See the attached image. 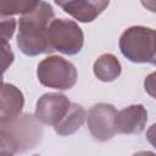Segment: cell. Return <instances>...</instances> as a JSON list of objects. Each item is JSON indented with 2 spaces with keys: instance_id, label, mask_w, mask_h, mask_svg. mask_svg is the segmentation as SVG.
I'll list each match as a JSON object with an SVG mask.
<instances>
[{
  "instance_id": "obj_9",
  "label": "cell",
  "mask_w": 156,
  "mask_h": 156,
  "mask_svg": "<svg viewBox=\"0 0 156 156\" xmlns=\"http://www.w3.org/2000/svg\"><path fill=\"white\" fill-rule=\"evenodd\" d=\"M147 122V111L143 105H130L118 111L116 118L117 134H140Z\"/></svg>"
},
{
  "instance_id": "obj_17",
  "label": "cell",
  "mask_w": 156,
  "mask_h": 156,
  "mask_svg": "<svg viewBox=\"0 0 156 156\" xmlns=\"http://www.w3.org/2000/svg\"><path fill=\"white\" fill-rule=\"evenodd\" d=\"M146 139L147 141L156 149V123H154L146 132Z\"/></svg>"
},
{
  "instance_id": "obj_7",
  "label": "cell",
  "mask_w": 156,
  "mask_h": 156,
  "mask_svg": "<svg viewBox=\"0 0 156 156\" xmlns=\"http://www.w3.org/2000/svg\"><path fill=\"white\" fill-rule=\"evenodd\" d=\"M71 106L68 98L60 93H46L39 98L35 106V117L44 124L55 126L67 113Z\"/></svg>"
},
{
  "instance_id": "obj_11",
  "label": "cell",
  "mask_w": 156,
  "mask_h": 156,
  "mask_svg": "<svg viewBox=\"0 0 156 156\" xmlns=\"http://www.w3.org/2000/svg\"><path fill=\"white\" fill-rule=\"evenodd\" d=\"M85 117H87L85 110L80 105L71 102V106L67 113L57 124L54 126V129L58 135H62V136L71 135L83 126Z\"/></svg>"
},
{
  "instance_id": "obj_4",
  "label": "cell",
  "mask_w": 156,
  "mask_h": 156,
  "mask_svg": "<svg viewBox=\"0 0 156 156\" xmlns=\"http://www.w3.org/2000/svg\"><path fill=\"white\" fill-rule=\"evenodd\" d=\"M38 80L49 88L67 90L76 85L78 73L72 62L61 56H48L37 68Z\"/></svg>"
},
{
  "instance_id": "obj_2",
  "label": "cell",
  "mask_w": 156,
  "mask_h": 156,
  "mask_svg": "<svg viewBox=\"0 0 156 156\" xmlns=\"http://www.w3.org/2000/svg\"><path fill=\"white\" fill-rule=\"evenodd\" d=\"M41 122L34 116L24 113L0 123V154L10 156L35 147L43 136Z\"/></svg>"
},
{
  "instance_id": "obj_3",
  "label": "cell",
  "mask_w": 156,
  "mask_h": 156,
  "mask_svg": "<svg viewBox=\"0 0 156 156\" xmlns=\"http://www.w3.org/2000/svg\"><path fill=\"white\" fill-rule=\"evenodd\" d=\"M119 49L132 62L156 66V30L144 26L129 27L119 38Z\"/></svg>"
},
{
  "instance_id": "obj_12",
  "label": "cell",
  "mask_w": 156,
  "mask_h": 156,
  "mask_svg": "<svg viewBox=\"0 0 156 156\" xmlns=\"http://www.w3.org/2000/svg\"><path fill=\"white\" fill-rule=\"evenodd\" d=\"M95 77L101 82H112L119 77L122 67L117 57L112 54H102L96 58L93 66Z\"/></svg>"
},
{
  "instance_id": "obj_14",
  "label": "cell",
  "mask_w": 156,
  "mask_h": 156,
  "mask_svg": "<svg viewBox=\"0 0 156 156\" xmlns=\"http://www.w3.org/2000/svg\"><path fill=\"white\" fill-rule=\"evenodd\" d=\"M16 28V21L12 16H1V39L2 41H9L13 35Z\"/></svg>"
},
{
  "instance_id": "obj_1",
  "label": "cell",
  "mask_w": 156,
  "mask_h": 156,
  "mask_svg": "<svg viewBox=\"0 0 156 156\" xmlns=\"http://www.w3.org/2000/svg\"><path fill=\"white\" fill-rule=\"evenodd\" d=\"M52 20V7L45 1H40L32 12L21 16L18 22L17 45L24 55L37 56L54 51L48 34Z\"/></svg>"
},
{
  "instance_id": "obj_10",
  "label": "cell",
  "mask_w": 156,
  "mask_h": 156,
  "mask_svg": "<svg viewBox=\"0 0 156 156\" xmlns=\"http://www.w3.org/2000/svg\"><path fill=\"white\" fill-rule=\"evenodd\" d=\"M24 105L22 91L12 84L2 83L1 88V105H0V123L9 122L21 115Z\"/></svg>"
},
{
  "instance_id": "obj_8",
  "label": "cell",
  "mask_w": 156,
  "mask_h": 156,
  "mask_svg": "<svg viewBox=\"0 0 156 156\" xmlns=\"http://www.w3.org/2000/svg\"><path fill=\"white\" fill-rule=\"evenodd\" d=\"M55 4L79 22H93L110 4V0H55Z\"/></svg>"
},
{
  "instance_id": "obj_13",
  "label": "cell",
  "mask_w": 156,
  "mask_h": 156,
  "mask_svg": "<svg viewBox=\"0 0 156 156\" xmlns=\"http://www.w3.org/2000/svg\"><path fill=\"white\" fill-rule=\"evenodd\" d=\"M41 0H0L1 16L26 15L32 12Z\"/></svg>"
},
{
  "instance_id": "obj_6",
  "label": "cell",
  "mask_w": 156,
  "mask_h": 156,
  "mask_svg": "<svg viewBox=\"0 0 156 156\" xmlns=\"http://www.w3.org/2000/svg\"><path fill=\"white\" fill-rule=\"evenodd\" d=\"M118 111L111 104L100 102L90 107L87 116L88 129L98 141H107L117 134L116 118Z\"/></svg>"
},
{
  "instance_id": "obj_15",
  "label": "cell",
  "mask_w": 156,
  "mask_h": 156,
  "mask_svg": "<svg viewBox=\"0 0 156 156\" xmlns=\"http://www.w3.org/2000/svg\"><path fill=\"white\" fill-rule=\"evenodd\" d=\"M144 89L151 98L156 99V71L146 76L144 80Z\"/></svg>"
},
{
  "instance_id": "obj_16",
  "label": "cell",
  "mask_w": 156,
  "mask_h": 156,
  "mask_svg": "<svg viewBox=\"0 0 156 156\" xmlns=\"http://www.w3.org/2000/svg\"><path fill=\"white\" fill-rule=\"evenodd\" d=\"M13 62V52L7 41H2V72Z\"/></svg>"
},
{
  "instance_id": "obj_5",
  "label": "cell",
  "mask_w": 156,
  "mask_h": 156,
  "mask_svg": "<svg viewBox=\"0 0 156 156\" xmlns=\"http://www.w3.org/2000/svg\"><path fill=\"white\" fill-rule=\"evenodd\" d=\"M48 34L52 49L65 55L78 54L84 44L82 28L71 20L54 18L49 26Z\"/></svg>"
},
{
  "instance_id": "obj_18",
  "label": "cell",
  "mask_w": 156,
  "mask_h": 156,
  "mask_svg": "<svg viewBox=\"0 0 156 156\" xmlns=\"http://www.w3.org/2000/svg\"><path fill=\"white\" fill-rule=\"evenodd\" d=\"M140 1L146 10L151 12H156V0H140Z\"/></svg>"
}]
</instances>
